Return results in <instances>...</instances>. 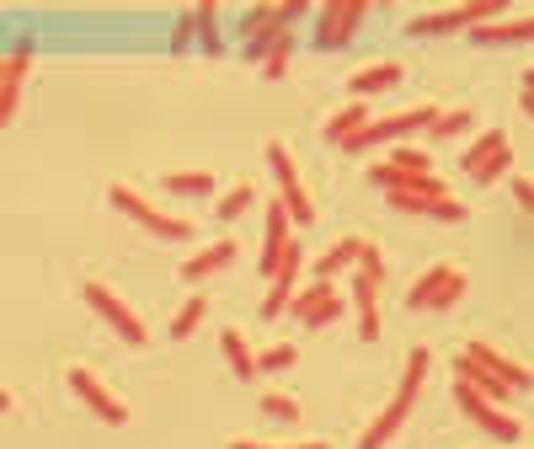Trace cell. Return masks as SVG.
Here are the masks:
<instances>
[{
    "instance_id": "cell-29",
    "label": "cell",
    "mask_w": 534,
    "mask_h": 449,
    "mask_svg": "<svg viewBox=\"0 0 534 449\" xmlns=\"http://www.w3.org/2000/svg\"><path fill=\"white\" fill-rule=\"evenodd\" d=\"M369 182H374V188H380V193L390 198V193H406L417 177H412V172H401V166H390V161H380V166L369 172Z\"/></svg>"
},
{
    "instance_id": "cell-25",
    "label": "cell",
    "mask_w": 534,
    "mask_h": 449,
    "mask_svg": "<svg viewBox=\"0 0 534 449\" xmlns=\"http://www.w3.org/2000/svg\"><path fill=\"white\" fill-rule=\"evenodd\" d=\"M161 188L177 193V198H203V193H214V177L209 172H177V177H166Z\"/></svg>"
},
{
    "instance_id": "cell-20",
    "label": "cell",
    "mask_w": 534,
    "mask_h": 449,
    "mask_svg": "<svg viewBox=\"0 0 534 449\" xmlns=\"http://www.w3.org/2000/svg\"><path fill=\"white\" fill-rule=\"evenodd\" d=\"M369 123V102H348L342 113L326 118V145H342V139H353L358 129Z\"/></svg>"
},
{
    "instance_id": "cell-44",
    "label": "cell",
    "mask_w": 534,
    "mask_h": 449,
    "mask_svg": "<svg viewBox=\"0 0 534 449\" xmlns=\"http://www.w3.org/2000/svg\"><path fill=\"white\" fill-rule=\"evenodd\" d=\"M294 449H326V444H294Z\"/></svg>"
},
{
    "instance_id": "cell-32",
    "label": "cell",
    "mask_w": 534,
    "mask_h": 449,
    "mask_svg": "<svg viewBox=\"0 0 534 449\" xmlns=\"http://www.w3.org/2000/svg\"><path fill=\"white\" fill-rule=\"evenodd\" d=\"M380 289H385V278L353 273V300H358V311H380Z\"/></svg>"
},
{
    "instance_id": "cell-22",
    "label": "cell",
    "mask_w": 534,
    "mask_h": 449,
    "mask_svg": "<svg viewBox=\"0 0 534 449\" xmlns=\"http://www.w3.org/2000/svg\"><path fill=\"white\" fill-rule=\"evenodd\" d=\"M278 38H289V27H284V17H278V6H273V17H267V22L257 27V33L246 38V65H262L267 49H273Z\"/></svg>"
},
{
    "instance_id": "cell-19",
    "label": "cell",
    "mask_w": 534,
    "mask_h": 449,
    "mask_svg": "<svg viewBox=\"0 0 534 449\" xmlns=\"http://www.w3.org/2000/svg\"><path fill=\"white\" fill-rule=\"evenodd\" d=\"M230 262H235V241H214V246H203L198 257H187V262H182V278H187V284H198V278L225 273Z\"/></svg>"
},
{
    "instance_id": "cell-4",
    "label": "cell",
    "mask_w": 534,
    "mask_h": 449,
    "mask_svg": "<svg viewBox=\"0 0 534 449\" xmlns=\"http://www.w3.org/2000/svg\"><path fill=\"white\" fill-rule=\"evenodd\" d=\"M369 0H326L316 6L310 17H316V49H342V43H353V33L369 22Z\"/></svg>"
},
{
    "instance_id": "cell-17",
    "label": "cell",
    "mask_w": 534,
    "mask_h": 449,
    "mask_svg": "<svg viewBox=\"0 0 534 449\" xmlns=\"http://www.w3.org/2000/svg\"><path fill=\"white\" fill-rule=\"evenodd\" d=\"M406 81V70L396 65V59H380V65H364L353 75V97L364 102V97H380V91H396Z\"/></svg>"
},
{
    "instance_id": "cell-21",
    "label": "cell",
    "mask_w": 534,
    "mask_h": 449,
    "mask_svg": "<svg viewBox=\"0 0 534 449\" xmlns=\"http://www.w3.org/2000/svg\"><path fill=\"white\" fill-rule=\"evenodd\" d=\"M358 241H364V236H342V241H337L326 257H316V278H321V284H332L337 273H348V268H353V257H358Z\"/></svg>"
},
{
    "instance_id": "cell-36",
    "label": "cell",
    "mask_w": 534,
    "mask_h": 449,
    "mask_svg": "<svg viewBox=\"0 0 534 449\" xmlns=\"http://www.w3.org/2000/svg\"><path fill=\"white\" fill-rule=\"evenodd\" d=\"M310 11H316L310 0H278V17H284L289 33H294V22H300V17H310Z\"/></svg>"
},
{
    "instance_id": "cell-37",
    "label": "cell",
    "mask_w": 534,
    "mask_h": 449,
    "mask_svg": "<svg viewBox=\"0 0 534 449\" xmlns=\"http://www.w3.org/2000/svg\"><path fill=\"white\" fill-rule=\"evenodd\" d=\"M193 33H198V27H193V6H187V11H182V17H177V33H171V49H177V54H182V49H187V43H193Z\"/></svg>"
},
{
    "instance_id": "cell-40",
    "label": "cell",
    "mask_w": 534,
    "mask_h": 449,
    "mask_svg": "<svg viewBox=\"0 0 534 449\" xmlns=\"http://www.w3.org/2000/svg\"><path fill=\"white\" fill-rule=\"evenodd\" d=\"M513 198H518L524 209H534V182H529V177H513Z\"/></svg>"
},
{
    "instance_id": "cell-38",
    "label": "cell",
    "mask_w": 534,
    "mask_h": 449,
    "mask_svg": "<svg viewBox=\"0 0 534 449\" xmlns=\"http://www.w3.org/2000/svg\"><path fill=\"white\" fill-rule=\"evenodd\" d=\"M17 107H22V86H6V91H0V129L17 118Z\"/></svg>"
},
{
    "instance_id": "cell-24",
    "label": "cell",
    "mask_w": 534,
    "mask_h": 449,
    "mask_svg": "<svg viewBox=\"0 0 534 449\" xmlns=\"http://www.w3.org/2000/svg\"><path fill=\"white\" fill-rule=\"evenodd\" d=\"M193 27H198V43H203V54H219V6L214 0H203V6H193Z\"/></svg>"
},
{
    "instance_id": "cell-43",
    "label": "cell",
    "mask_w": 534,
    "mask_h": 449,
    "mask_svg": "<svg viewBox=\"0 0 534 449\" xmlns=\"http://www.w3.org/2000/svg\"><path fill=\"white\" fill-rule=\"evenodd\" d=\"M11 407V391H0V412H6Z\"/></svg>"
},
{
    "instance_id": "cell-33",
    "label": "cell",
    "mask_w": 534,
    "mask_h": 449,
    "mask_svg": "<svg viewBox=\"0 0 534 449\" xmlns=\"http://www.w3.org/2000/svg\"><path fill=\"white\" fill-rule=\"evenodd\" d=\"M294 364H300V353H294L289 343H278V348L257 353V375H262V369H294Z\"/></svg>"
},
{
    "instance_id": "cell-42",
    "label": "cell",
    "mask_w": 534,
    "mask_h": 449,
    "mask_svg": "<svg viewBox=\"0 0 534 449\" xmlns=\"http://www.w3.org/2000/svg\"><path fill=\"white\" fill-rule=\"evenodd\" d=\"M230 449H273V444H246V439H235Z\"/></svg>"
},
{
    "instance_id": "cell-1",
    "label": "cell",
    "mask_w": 534,
    "mask_h": 449,
    "mask_svg": "<svg viewBox=\"0 0 534 449\" xmlns=\"http://www.w3.org/2000/svg\"><path fill=\"white\" fill-rule=\"evenodd\" d=\"M438 107H406V113H390V118H369L364 129L353 139H342L337 150H385V145H401V139H412L422 129H433Z\"/></svg>"
},
{
    "instance_id": "cell-15",
    "label": "cell",
    "mask_w": 534,
    "mask_h": 449,
    "mask_svg": "<svg viewBox=\"0 0 534 449\" xmlns=\"http://www.w3.org/2000/svg\"><path fill=\"white\" fill-rule=\"evenodd\" d=\"M465 353H470V359H476L481 369H492V375H497L502 385H508L513 396H524V391H529V369H524V364L502 359V353H497V348H486V343H470Z\"/></svg>"
},
{
    "instance_id": "cell-8",
    "label": "cell",
    "mask_w": 534,
    "mask_h": 449,
    "mask_svg": "<svg viewBox=\"0 0 534 449\" xmlns=\"http://www.w3.org/2000/svg\"><path fill=\"white\" fill-rule=\"evenodd\" d=\"M454 401H460V412L476 423L481 433H492L497 444H524V423H518L513 412H502V407H492L486 396H476L465 380H454Z\"/></svg>"
},
{
    "instance_id": "cell-18",
    "label": "cell",
    "mask_w": 534,
    "mask_h": 449,
    "mask_svg": "<svg viewBox=\"0 0 534 449\" xmlns=\"http://www.w3.org/2000/svg\"><path fill=\"white\" fill-rule=\"evenodd\" d=\"M284 246H289V214H284V204H273V209H267V241H262V257H257V273L262 278H273Z\"/></svg>"
},
{
    "instance_id": "cell-34",
    "label": "cell",
    "mask_w": 534,
    "mask_h": 449,
    "mask_svg": "<svg viewBox=\"0 0 534 449\" xmlns=\"http://www.w3.org/2000/svg\"><path fill=\"white\" fill-rule=\"evenodd\" d=\"M262 412L273 417V423H294V417H300V401L294 396H262Z\"/></svg>"
},
{
    "instance_id": "cell-6",
    "label": "cell",
    "mask_w": 534,
    "mask_h": 449,
    "mask_svg": "<svg viewBox=\"0 0 534 449\" xmlns=\"http://www.w3.org/2000/svg\"><path fill=\"white\" fill-rule=\"evenodd\" d=\"M267 166H273V177H278V204H284V214L294 225H310L316 220V204H310V193H305V182H300V166H294L289 156V145H267Z\"/></svg>"
},
{
    "instance_id": "cell-26",
    "label": "cell",
    "mask_w": 534,
    "mask_h": 449,
    "mask_svg": "<svg viewBox=\"0 0 534 449\" xmlns=\"http://www.w3.org/2000/svg\"><path fill=\"white\" fill-rule=\"evenodd\" d=\"M470 129H476L470 107H449V113H438V118H433V129H428V134H438V139H460V134H470Z\"/></svg>"
},
{
    "instance_id": "cell-16",
    "label": "cell",
    "mask_w": 534,
    "mask_h": 449,
    "mask_svg": "<svg viewBox=\"0 0 534 449\" xmlns=\"http://www.w3.org/2000/svg\"><path fill=\"white\" fill-rule=\"evenodd\" d=\"M470 38L481 49H508V43H529L534 38V17H513V22H481L470 27Z\"/></svg>"
},
{
    "instance_id": "cell-13",
    "label": "cell",
    "mask_w": 534,
    "mask_h": 449,
    "mask_svg": "<svg viewBox=\"0 0 534 449\" xmlns=\"http://www.w3.org/2000/svg\"><path fill=\"white\" fill-rule=\"evenodd\" d=\"M70 391L81 396L86 407L102 417V423H113V428H123V423H129V407H123V401H118L113 391H107V385H102L97 375H91V369H70Z\"/></svg>"
},
{
    "instance_id": "cell-30",
    "label": "cell",
    "mask_w": 534,
    "mask_h": 449,
    "mask_svg": "<svg viewBox=\"0 0 534 449\" xmlns=\"http://www.w3.org/2000/svg\"><path fill=\"white\" fill-rule=\"evenodd\" d=\"M251 204H257V188H251V182H235V188L219 198V220H241Z\"/></svg>"
},
{
    "instance_id": "cell-31",
    "label": "cell",
    "mask_w": 534,
    "mask_h": 449,
    "mask_svg": "<svg viewBox=\"0 0 534 449\" xmlns=\"http://www.w3.org/2000/svg\"><path fill=\"white\" fill-rule=\"evenodd\" d=\"M289 59H294V33H289V38H278L273 49H267L262 75H267V81H284V75H289Z\"/></svg>"
},
{
    "instance_id": "cell-14",
    "label": "cell",
    "mask_w": 534,
    "mask_h": 449,
    "mask_svg": "<svg viewBox=\"0 0 534 449\" xmlns=\"http://www.w3.org/2000/svg\"><path fill=\"white\" fill-rule=\"evenodd\" d=\"M454 380H465L470 385V391H476V396H486V401H492V407H508V385H502L497 375H492V369H481L476 359H470V353H460V359H454Z\"/></svg>"
},
{
    "instance_id": "cell-5",
    "label": "cell",
    "mask_w": 534,
    "mask_h": 449,
    "mask_svg": "<svg viewBox=\"0 0 534 449\" xmlns=\"http://www.w3.org/2000/svg\"><path fill=\"white\" fill-rule=\"evenodd\" d=\"M390 204L406 209V214H428V220H444V225H465V204L444 193L438 177H417L406 193H390Z\"/></svg>"
},
{
    "instance_id": "cell-11",
    "label": "cell",
    "mask_w": 534,
    "mask_h": 449,
    "mask_svg": "<svg viewBox=\"0 0 534 449\" xmlns=\"http://www.w3.org/2000/svg\"><path fill=\"white\" fill-rule=\"evenodd\" d=\"M417 391H422V385H406V380H401V391L380 407V417H374V423L358 433V449H385L390 439H396L401 423H406V412H412V401H417Z\"/></svg>"
},
{
    "instance_id": "cell-10",
    "label": "cell",
    "mask_w": 534,
    "mask_h": 449,
    "mask_svg": "<svg viewBox=\"0 0 534 449\" xmlns=\"http://www.w3.org/2000/svg\"><path fill=\"white\" fill-rule=\"evenodd\" d=\"M86 305H91V311H97V316H102L107 327H113L129 348H145V343H150V327H145V321H139L129 305H123L113 289H107V284H86Z\"/></svg>"
},
{
    "instance_id": "cell-39",
    "label": "cell",
    "mask_w": 534,
    "mask_h": 449,
    "mask_svg": "<svg viewBox=\"0 0 534 449\" xmlns=\"http://www.w3.org/2000/svg\"><path fill=\"white\" fill-rule=\"evenodd\" d=\"M358 337H364V343L380 337V311H358Z\"/></svg>"
},
{
    "instance_id": "cell-41",
    "label": "cell",
    "mask_w": 534,
    "mask_h": 449,
    "mask_svg": "<svg viewBox=\"0 0 534 449\" xmlns=\"http://www.w3.org/2000/svg\"><path fill=\"white\" fill-rule=\"evenodd\" d=\"M518 107H524V113H534V81L524 75V86H518Z\"/></svg>"
},
{
    "instance_id": "cell-35",
    "label": "cell",
    "mask_w": 534,
    "mask_h": 449,
    "mask_svg": "<svg viewBox=\"0 0 534 449\" xmlns=\"http://www.w3.org/2000/svg\"><path fill=\"white\" fill-rule=\"evenodd\" d=\"M358 273H374V278H385V257H380V246H369V241H358Z\"/></svg>"
},
{
    "instance_id": "cell-3",
    "label": "cell",
    "mask_w": 534,
    "mask_h": 449,
    "mask_svg": "<svg viewBox=\"0 0 534 449\" xmlns=\"http://www.w3.org/2000/svg\"><path fill=\"white\" fill-rule=\"evenodd\" d=\"M470 289V273L454 268V262H433L428 273L412 284V294H406V305L412 311H449V305H460Z\"/></svg>"
},
{
    "instance_id": "cell-27",
    "label": "cell",
    "mask_w": 534,
    "mask_h": 449,
    "mask_svg": "<svg viewBox=\"0 0 534 449\" xmlns=\"http://www.w3.org/2000/svg\"><path fill=\"white\" fill-rule=\"evenodd\" d=\"M390 166H401V172H412V177H433L428 150H417V145H390Z\"/></svg>"
},
{
    "instance_id": "cell-7",
    "label": "cell",
    "mask_w": 534,
    "mask_h": 449,
    "mask_svg": "<svg viewBox=\"0 0 534 449\" xmlns=\"http://www.w3.org/2000/svg\"><path fill=\"white\" fill-rule=\"evenodd\" d=\"M107 198H113L118 214H129L134 225H145L150 236H161V241H187V236H193V225H187V220H177V214H161L155 204H145V198H139L134 188H123V182H113V188H107Z\"/></svg>"
},
{
    "instance_id": "cell-28",
    "label": "cell",
    "mask_w": 534,
    "mask_h": 449,
    "mask_svg": "<svg viewBox=\"0 0 534 449\" xmlns=\"http://www.w3.org/2000/svg\"><path fill=\"white\" fill-rule=\"evenodd\" d=\"M203 316H209V300L203 294H193V300L177 311V321H171V337H193L198 327H203Z\"/></svg>"
},
{
    "instance_id": "cell-2",
    "label": "cell",
    "mask_w": 534,
    "mask_h": 449,
    "mask_svg": "<svg viewBox=\"0 0 534 449\" xmlns=\"http://www.w3.org/2000/svg\"><path fill=\"white\" fill-rule=\"evenodd\" d=\"M486 17H502V0H470V6H449V11H422L406 22V38H449V33H470Z\"/></svg>"
},
{
    "instance_id": "cell-23",
    "label": "cell",
    "mask_w": 534,
    "mask_h": 449,
    "mask_svg": "<svg viewBox=\"0 0 534 449\" xmlns=\"http://www.w3.org/2000/svg\"><path fill=\"white\" fill-rule=\"evenodd\" d=\"M219 348H225V359H230V369H235L241 380L257 375V353L246 348V337H241V332H225V337H219Z\"/></svg>"
},
{
    "instance_id": "cell-12",
    "label": "cell",
    "mask_w": 534,
    "mask_h": 449,
    "mask_svg": "<svg viewBox=\"0 0 534 449\" xmlns=\"http://www.w3.org/2000/svg\"><path fill=\"white\" fill-rule=\"evenodd\" d=\"M289 316L294 321H305V327H332V321L342 316V294H337V284H310V289H300L289 300Z\"/></svg>"
},
{
    "instance_id": "cell-9",
    "label": "cell",
    "mask_w": 534,
    "mask_h": 449,
    "mask_svg": "<svg viewBox=\"0 0 534 449\" xmlns=\"http://www.w3.org/2000/svg\"><path fill=\"white\" fill-rule=\"evenodd\" d=\"M460 166H465V177H476V182H502V172L513 166L508 134H502V129H486L470 150H460Z\"/></svg>"
}]
</instances>
